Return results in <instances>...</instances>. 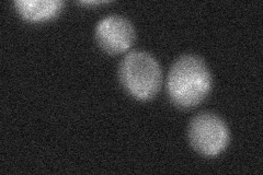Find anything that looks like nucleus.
<instances>
[{
  "instance_id": "f03ea898",
  "label": "nucleus",
  "mask_w": 263,
  "mask_h": 175,
  "mask_svg": "<svg viewBox=\"0 0 263 175\" xmlns=\"http://www.w3.org/2000/svg\"><path fill=\"white\" fill-rule=\"evenodd\" d=\"M120 81L128 94L141 101L159 92L162 72L158 62L147 52L132 51L123 58L119 68Z\"/></svg>"
},
{
  "instance_id": "39448f33",
  "label": "nucleus",
  "mask_w": 263,
  "mask_h": 175,
  "mask_svg": "<svg viewBox=\"0 0 263 175\" xmlns=\"http://www.w3.org/2000/svg\"><path fill=\"white\" fill-rule=\"evenodd\" d=\"M16 11L29 22H44L59 15L64 7L60 0H18L14 2Z\"/></svg>"
},
{
  "instance_id": "423d86ee",
  "label": "nucleus",
  "mask_w": 263,
  "mask_h": 175,
  "mask_svg": "<svg viewBox=\"0 0 263 175\" xmlns=\"http://www.w3.org/2000/svg\"><path fill=\"white\" fill-rule=\"evenodd\" d=\"M80 4L89 6V5H101V4H105V3L104 2H82Z\"/></svg>"
},
{
  "instance_id": "f257e3e1",
  "label": "nucleus",
  "mask_w": 263,
  "mask_h": 175,
  "mask_svg": "<svg viewBox=\"0 0 263 175\" xmlns=\"http://www.w3.org/2000/svg\"><path fill=\"white\" fill-rule=\"evenodd\" d=\"M212 76L201 57L183 55L170 68L167 91L171 102L180 108H192L208 96Z\"/></svg>"
},
{
  "instance_id": "20e7f679",
  "label": "nucleus",
  "mask_w": 263,
  "mask_h": 175,
  "mask_svg": "<svg viewBox=\"0 0 263 175\" xmlns=\"http://www.w3.org/2000/svg\"><path fill=\"white\" fill-rule=\"evenodd\" d=\"M96 40L104 52L118 55L126 52L133 45L135 30L124 16L108 15L98 22Z\"/></svg>"
},
{
  "instance_id": "7ed1b4c3",
  "label": "nucleus",
  "mask_w": 263,
  "mask_h": 175,
  "mask_svg": "<svg viewBox=\"0 0 263 175\" xmlns=\"http://www.w3.org/2000/svg\"><path fill=\"white\" fill-rule=\"evenodd\" d=\"M189 140L197 152L206 157H215L226 149L229 143V131L219 116L203 112L192 119L189 126Z\"/></svg>"
}]
</instances>
